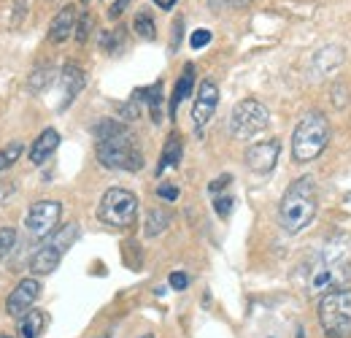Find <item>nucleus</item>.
Segmentation results:
<instances>
[{"label": "nucleus", "instance_id": "nucleus-1", "mask_svg": "<svg viewBox=\"0 0 351 338\" xmlns=\"http://www.w3.org/2000/svg\"><path fill=\"white\" fill-rule=\"evenodd\" d=\"M319 212V195H316V184L313 179H295L284 195H281V203H278V225L287 230V233H300L306 230L308 225L316 219Z\"/></svg>", "mask_w": 351, "mask_h": 338}, {"label": "nucleus", "instance_id": "nucleus-20", "mask_svg": "<svg viewBox=\"0 0 351 338\" xmlns=\"http://www.w3.org/2000/svg\"><path fill=\"white\" fill-rule=\"evenodd\" d=\"M168 225H171V214L165 212V209H149L146 212V227H143V233H146V238H157V236H162L165 230H168Z\"/></svg>", "mask_w": 351, "mask_h": 338}, {"label": "nucleus", "instance_id": "nucleus-5", "mask_svg": "<svg viewBox=\"0 0 351 338\" xmlns=\"http://www.w3.org/2000/svg\"><path fill=\"white\" fill-rule=\"evenodd\" d=\"M319 322L327 338H351V290H332L319 300Z\"/></svg>", "mask_w": 351, "mask_h": 338}, {"label": "nucleus", "instance_id": "nucleus-30", "mask_svg": "<svg viewBox=\"0 0 351 338\" xmlns=\"http://www.w3.org/2000/svg\"><path fill=\"white\" fill-rule=\"evenodd\" d=\"M230 184H232V176H230V173H221L219 179H214V181L208 184V192H211V195H219L221 190L230 187Z\"/></svg>", "mask_w": 351, "mask_h": 338}, {"label": "nucleus", "instance_id": "nucleus-33", "mask_svg": "<svg viewBox=\"0 0 351 338\" xmlns=\"http://www.w3.org/2000/svg\"><path fill=\"white\" fill-rule=\"evenodd\" d=\"M184 30V19H176L173 22V49H178V36Z\"/></svg>", "mask_w": 351, "mask_h": 338}, {"label": "nucleus", "instance_id": "nucleus-24", "mask_svg": "<svg viewBox=\"0 0 351 338\" xmlns=\"http://www.w3.org/2000/svg\"><path fill=\"white\" fill-rule=\"evenodd\" d=\"M119 46H125V30H122V27H117V30H106V33L100 36V49H106L108 54H114Z\"/></svg>", "mask_w": 351, "mask_h": 338}, {"label": "nucleus", "instance_id": "nucleus-14", "mask_svg": "<svg viewBox=\"0 0 351 338\" xmlns=\"http://www.w3.org/2000/svg\"><path fill=\"white\" fill-rule=\"evenodd\" d=\"M57 146H60V133H57L54 127L41 130L38 138L33 141V146H30V163H33V166H44L46 160L57 152Z\"/></svg>", "mask_w": 351, "mask_h": 338}, {"label": "nucleus", "instance_id": "nucleus-18", "mask_svg": "<svg viewBox=\"0 0 351 338\" xmlns=\"http://www.w3.org/2000/svg\"><path fill=\"white\" fill-rule=\"evenodd\" d=\"M46 322H49V317L44 311L30 308L25 317H19V338H41L46 330Z\"/></svg>", "mask_w": 351, "mask_h": 338}, {"label": "nucleus", "instance_id": "nucleus-36", "mask_svg": "<svg viewBox=\"0 0 351 338\" xmlns=\"http://www.w3.org/2000/svg\"><path fill=\"white\" fill-rule=\"evenodd\" d=\"M211 3V8H221V5H227L230 0H208Z\"/></svg>", "mask_w": 351, "mask_h": 338}, {"label": "nucleus", "instance_id": "nucleus-28", "mask_svg": "<svg viewBox=\"0 0 351 338\" xmlns=\"http://www.w3.org/2000/svg\"><path fill=\"white\" fill-rule=\"evenodd\" d=\"M211 43V30H206V27H200V30H195L192 36H189V46L192 49H203V46H208Z\"/></svg>", "mask_w": 351, "mask_h": 338}, {"label": "nucleus", "instance_id": "nucleus-37", "mask_svg": "<svg viewBox=\"0 0 351 338\" xmlns=\"http://www.w3.org/2000/svg\"><path fill=\"white\" fill-rule=\"evenodd\" d=\"M141 338H154V336H152V333H146V336H141Z\"/></svg>", "mask_w": 351, "mask_h": 338}, {"label": "nucleus", "instance_id": "nucleus-19", "mask_svg": "<svg viewBox=\"0 0 351 338\" xmlns=\"http://www.w3.org/2000/svg\"><path fill=\"white\" fill-rule=\"evenodd\" d=\"M135 95L152 111V120L160 125L162 122V82H157V84L152 87H143V89H135Z\"/></svg>", "mask_w": 351, "mask_h": 338}, {"label": "nucleus", "instance_id": "nucleus-23", "mask_svg": "<svg viewBox=\"0 0 351 338\" xmlns=\"http://www.w3.org/2000/svg\"><path fill=\"white\" fill-rule=\"evenodd\" d=\"M25 152V146L19 144V141H11L5 149H0V173L3 170H8L16 160H19V155Z\"/></svg>", "mask_w": 351, "mask_h": 338}, {"label": "nucleus", "instance_id": "nucleus-25", "mask_svg": "<svg viewBox=\"0 0 351 338\" xmlns=\"http://www.w3.org/2000/svg\"><path fill=\"white\" fill-rule=\"evenodd\" d=\"M16 247V227H0V262L11 254V249Z\"/></svg>", "mask_w": 351, "mask_h": 338}, {"label": "nucleus", "instance_id": "nucleus-17", "mask_svg": "<svg viewBox=\"0 0 351 338\" xmlns=\"http://www.w3.org/2000/svg\"><path fill=\"white\" fill-rule=\"evenodd\" d=\"M192 87H195V65H192V63H186V65H184V71H181V76H178V82H176V87H173V95H171V117H176L178 106L189 98Z\"/></svg>", "mask_w": 351, "mask_h": 338}, {"label": "nucleus", "instance_id": "nucleus-35", "mask_svg": "<svg viewBox=\"0 0 351 338\" xmlns=\"http://www.w3.org/2000/svg\"><path fill=\"white\" fill-rule=\"evenodd\" d=\"M254 0H230V5H235V8H246V5H252Z\"/></svg>", "mask_w": 351, "mask_h": 338}, {"label": "nucleus", "instance_id": "nucleus-27", "mask_svg": "<svg viewBox=\"0 0 351 338\" xmlns=\"http://www.w3.org/2000/svg\"><path fill=\"white\" fill-rule=\"evenodd\" d=\"M89 30H92V16L89 14H82L79 19H76V30H73V36H76V41L84 43L89 38Z\"/></svg>", "mask_w": 351, "mask_h": 338}, {"label": "nucleus", "instance_id": "nucleus-32", "mask_svg": "<svg viewBox=\"0 0 351 338\" xmlns=\"http://www.w3.org/2000/svg\"><path fill=\"white\" fill-rule=\"evenodd\" d=\"M130 5V0H117L111 8H108V19H119L122 14H125V8Z\"/></svg>", "mask_w": 351, "mask_h": 338}, {"label": "nucleus", "instance_id": "nucleus-40", "mask_svg": "<svg viewBox=\"0 0 351 338\" xmlns=\"http://www.w3.org/2000/svg\"><path fill=\"white\" fill-rule=\"evenodd\" d=\"M103 338H108V336H103Z\"/></svg>", "mask_w": 351, "mask_h": 338}, {"label": "nucleus", "instance_id": "nucleus-7", "mask_svg": "<svg viewBox=\"0 0 351 338\" xmlns=\"http://www.w3.org/2000/svg\"><path fill=\"white\" fill-rule=\"evenodd\" d=\"M267 125H270V111L254 98L241 100L230 114V133L235 138H254Z\"/></svg>", "mask_w": 351, "mask_h": 338}, {"label": "nucleus", "instance_id": "nucleus-13", "mask_svg": "<svg viewBox=\"0 0 351 338\" xmlns=\"http://www.w3.org/2000/svg\"><path fill=\"white\" fill-rule=\"evenodd\" d=\"M62 254L65 252H62L57 244H51V241L46 238L44 247L30 257V273H33V276H49V273H54L57 265H60V260H62Z\"/></svg>", "mask_w": 351, "mask_h": 338}, {"label": "nucleus", "instance_id": "nucleus-11", "mask_svg": "<svg viewBox=\"0 0 351 338\" xmlns=\"http://www.w3.org/2000/svg\"><path fill=\"white\" fill-rule=\"evenodd\" d=\"M278 155H281V144L278 141H260L254 146L246 149V168L257 176H267L270 170L276 168L278 163Z\"/></svg>", "mask_w": 351, "mask_h": 338}, {"label": "nucleus", "instance_id": "nucleus-21", "mask_svg": "<svg viewBox=\"0 0 351 338\" xmlns=\"http://www.w3.org/2000/svg\"><path fill=\"white\" fill-rule=\"evenodd\" d=\"M132 30H135L138 38H143V41H154V38H157V25H154V16H152L149 11H138V14H135Z\"/></svg>", "mask_w": 351, "mask_h": 338}, {"label": "nucleus", "instance_id": "nucleus-3", "mask_svg": "<svg viewBox=\"0 0 351 338\" xmlns=\"http://www.w3.org/2000/svg\"><path fill=\"white\" fill-rule=\"evenodd\" d=\"M97 141V160L100 166L111 170H141L143 168V152L141 146L135 144L132 133L122 125L119 130H114L111 135H103V138H95Z\"/></svg>", "mask_w": 351, "mask_h": 338}, {"label": "nucleus", "instance_id": "nucleus-9", "mask_svg": "<svg viewBox=\"0 0 351 338\" xmlns=\"http://www.w3.org/2000/svg\"><path fill=\"white\" fill-rule=\"evenodd\" d=\"M217 106H219V87L211 79H203L195 95V106H192V122L197 127V135H203L200 130L211 122V117L217 114Z\"/></svg>", "mask_w": 351, "mask_h": 338}, {"label": "nucleus", "instance_id": "nucleus-12", "mask_svg": "<svg viewBox=\"0 0 351 338\" xmlns=\"http://www.w3.org/2000/svg\"><path fill=\"white\" fill-rule=\"evenodd\" d=\"M84 89V71L73 63H68L62 71H60V92H62V100H60V111H65Z\"/></svg>", "mask_w": 351, "mask_h": 338}, {"label": "nucleus", "instance_id": "nucleus-22", "mask_svg": "<svg viewBox=\"0 0 351 338\" xmlns=\"http://www.w3.org/2000/svg\"><path fill=\"white\" fill-rule=\"evenodd\" d=\"M54 82V65H38L33 74H30V89L33 92H44Z\"/></svg>", "mask_w": 351, "mask_h": 338}, {"label": "nucleus", "instance_id": "nucleus-8", "mask_svg": "<svg viewBox=\"0 0 351 338\" xmlns=\"http://www.w3.org/2000/svg\"><path fill=\"white\" fill-rule=\"evenodd\" d=\"M62 216V203L60 201H36L27 214H25V230L30 233V238L36 241H46Z\"/></svg>", "mask_w": 351, "mask_h": 338}, {"label": "nucleus", "instance_id": "nucleus-4", "mask_svg": "<svg viewBox=\"0 0 351 338\" xmlns=\"http://www.w3.org/2000/svg\"><path fill=\"white\" fill-rule=\"evenodd\" d=\"M330 144V122L319 111H308L300 117L292 135V157L295 163H311L316 160Z\"/></svg>", "mask_w": 351, "mask_h": 338}, {"label": "nucleus", "instance_id": "nucleus-31", "mask_svg": "<svg viewBox=\"0 0 351 338\" xmlns=\"http://www.w3.org/2000/svg\"><path fill=\"white\" fill-rule=\"evenodd\" d=\"M157 195H160L162 201H168V203H173L176 198H178V187H173V184H160V190H157Z\"/></svg>", "mask_w": 351, "mask_h": 338}, {"label": "nucleus", "instance_id": "nucleus-16", "mask_svg": "<svg viewBox=\"0 0 351 338\" xmlns=\"http://www.w3.org/2000/svg\"><path fill=\"white\" fill-rule=\"evenodd\" d=\"M181 155H184V141L178 133H171L165 146H162V157L157 163V176H162L168 168H178L181 166Z\"/></svg>", "mask_w": 351, "mask_h": 338}, {"label": "nucleus", "instance_id": "nucleus-34", "mask_svg": "<svg viewBox=\"0 0 351 338\" xmlns=\"http://www.w3.org/2000/svg\"><path fill=\"white\" fill-rule=\"evenodd\" d=\"M152 3H157V5L162 8V11H171L176 3H178V0H152Z\"/></svg>", "mask_w": 351, "mask_h": 338}, {"label": "nucleus", "instance_id": "nucleus-6", "mask_svg": "<svg viewBox=\"0 0 351 338\" xmlns=\"http://www.w3.org/2000/svg\"><path fill=\"white\" fill-rule=\"evenodd\" d=\"M138 216V198L135 192L125 187H111L103 192L100 206H97V219L108 227H130Z\"/></svg>", "mask_w": 351, "mask_h": 338}, {"label": "nucleus", "instance_id": "nucleus-38", "mask_svg": "<svg viewBox=\"0 0 351 338\" xmlns=\"http://www.w3.org/2000/svg\"><path fill=\"white\" fill-rule=\"evenodd\" d=\"M298 338H303V330H298Z\"/></svg>", "mask_w": 351, "mask_h": 338}, {"label": "nucleus", "instance_id": "nucleus-29", "mask_svg": "<svg viewBox=\"0 0 351 338\" xmlns=\"http://www.w3.org/2000/svg\"><path fill=\"white\" fill-rule=\"evenodd\" d=\"M168 284H171L173 290H178V293H181V290H186V287H189V276H186L184 271H173V273L168 276Z\"/></svg>", "mask_w": 351, "mask_h": 338}, {"label": "nucleus", "instance_id": "nucleus-10", "mask_svg": "<svg viewBox=\"0 0 351 338\" xmlns=\"http://www.w3.org/2000/svg\"><path fill=\"white\" fill-rule=\"evenodd\" d=\"M38 297H41V282H38V276H27V279H22V282L11 290L8 300H5V311H8V317H14V319L25 317V314L36 306Z\"/></svg>", "mask_w": 351, "mask_h": 338}, {"label": "nucleus", "instance_id": "nucleus-2", "mask_svg": "<svg viewBox=\"0 0 351 338\" xmlns=\"http://www.w3.org/2000/svg\"><path fill=\"white\" fill-rule=\"evenodd\" d=\"M351 276L349 257L341 247H324L308 262L306 290L311 295H327L332 290H343Z\"/></svg>", "mask_w": 351, "mask_h": 338}, {"label": "nucleus", "instance_id": "nucleus-39", "mask_svg": "<svg viewBox=\"0 0 351 338\" xmlns=\"http://www.w3.org/2000/svg\"><path fill=\"white\" fill-rule=\"evenodd\" d=\"M82 3H95V0H82Z\"/></svg>", "mask_w": 351, "mask_h": 338}, {"label": "nucleus", "instance_id": "nucleus-26", "mask_svg": "<svg viewBox=\"0 0 351 338\" xmlns=\"http://www.w3.org/2000/svg\"><path fill=\"white\" fill-rule=\"evenodd\" d=\"M232 206H235L232 195H227V192H219V195H214V212L219 214L221 219H227V216L232 214Z\"/></svg>", "mask_w": 351, "mask_h": 338}, {"label": "nucleus", "instance_id": "nucleus-15", "mask_svg": "<svg viewBox=\"0 0 351 338\" xmlns=\"http://www.w3.org/2000/svg\"><path fill=\"white\" fill-rule=\"evenodd\" d=\"M76 19H79V14H76V8H73V5L60 8V14L51 19V27H49V41H54V43L68 41V38L73 36V30H76Z\"/></svg>", "mask_w": 351, "mask_h": 338}]
</instances>
